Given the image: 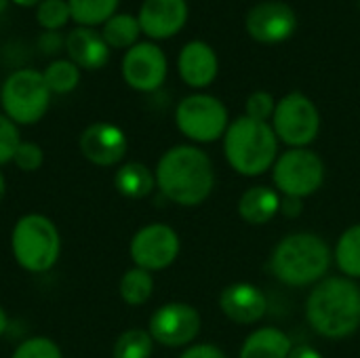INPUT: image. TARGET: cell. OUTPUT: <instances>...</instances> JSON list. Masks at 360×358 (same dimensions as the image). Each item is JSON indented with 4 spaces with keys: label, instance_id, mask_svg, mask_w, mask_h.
<instances>
[{
    "label": "cell",
    "instance_id": "4dcf8cb0",
    "mask_svg": "<svg viewBox=\"0 0 360 358\" xmlns=\"http://www.w3.org/2000/svg\"><path fill=\"white\" fill-rule=\"evenodd\" d=\"M15 165L23 171V173H34L42 167L44 162V152L38 143L34 141H21L17 152H15Z\"/></svg>",
    "mask_w": 360,
    "mask_h": 358
},
{
    "label": "cell",
    "instance_id": "8d00e7d4",
    "mask_svg": "<svg viewBox=\"0 0 360 358\" xmlns=\"http://www.w3.org/2000/svg\"><path fill=\"white\" fill-rule=\"evenodd\" d=\"M6 327H8V319H6V312H4L2 306H0V335L6 331Z\"/></svg>",
    "mask_w": 360,
    "mask_h": 358
},
{
    "label": "cell",
    "instance_id": "836d02e7",
    "mask_svg": "<svg viewBox=\"0 0 360 358\" xmlns=\"http://www.w3.org/2000/svg\"><path fill=\"white\" fill-rule=\"evenodd\" d=\"M38 44H40V51L42 53H57L63 46V38L57 32H44L38 38Z\"/></svg>",
    "mask_w": 360,
    "mask_h": 358
},
{
    "label": "cell",
    "instance_id": "9a60e30c",
    "mask_svg": "<svg viewBox=\"0 0 360 358\" xmlns=\"http://www.w3.org/2000/svg\"><path fill=\"white\" fill-rule=\"evenodd\" d=\"M137 21L150 38H171L188 21V4L186 0H143Z\"/></svg>",
    "mask_w": 360,
    "mask_h": 358
},
{
    "label": "cell",
    "instance_id": "74e56055",
    "mask_svg": "<svg viewBox=\"0 0 360 358\" xmlns=\"http://www.w3.org/2000/svg\"><path fill=\"white\" fill-rule=\"evenodd\" d=\"M13 2L19 6H34V4H40L42 0H13Z\"/></svg>",
    "mask_w": 360,
    "mask_h": 358
},
{
    "label": "cell",
    "instance_id": "484cf974",
    "mask_svg": "<svg viewBox=\"0 0 360 358\" xmlns=\"http://www.w3.org/2000/svg\"><path fill=\"white\" fill-rule=\"evenodd\" d=\"M44 82L49 87L51 93H72L78 82H80V68L74 61H65V59H57L51 61L46 65V70L42 72Z\"/></svg>",
    "mask_w": 360,
    "mask_h": 358
},
{
    "label": "cell",
    "instance_id": "5b68a950",
    "mask_svg": "<svg viewBox=\"0 0 360 358\" xmlns=\"http://www.w3.org/2000/svg\"><path fill=\"white\" fill-rule=\"evenodd\" d=\"M11 249L23 270L34 274L46 272L57 264L61 253L59 230L40 213L23 215L13 228Z\"/></svg>",
    "mask_w": 360,
    "mask_h": 358
},
{
    "label": "cell",
    "instance_id": "cb8c5ba5",
    "mask_svg": "<svg viewBox=\"0 0 360 358\" xmlns=\"http://www.w3.org/2000/svg\"><path fill=\"white\" fill-rule=\"evenodd\" d=\"M154 291V279L148 270L131 268L120 279V298L129 306H141L152 298Z\"/></svg>",
    "mask_w": 360,
    "mask_h": 358
},
{
    "label": "cell",
    "instance_id": "4fadbf2b",
    "mask_svg": "<svg viewBox=\"0 0 360 358\" xmlns=\"http://www.w3.org/2000/svg\"><path fill=\"white\" fill-rule=\"evenodd\" d=\"M297 27L295 11L287 2L268 0L255 4L247 15V30L251 38L262 44H278L287 40Z\"/></svg>",
    "mask_w": 360,
    "mask_h": 358
},
{
    "label": "cell",
    "instance_id": "8992f818",
    "mask_svg": "<svg viewBox=\"0 0 360 358\" xmlns=\"http://www.w3.org/2000/svg\"><path fill=\"white\" fill-rule=\"evenodd\" d=\"M0 101L4 116H8L15 124H34L46 114L51 91L42 72L17 70L4 80Z\"/></svg>",
    "mask_w": 360,
    "mask_h": 358
},
{
    "label": "cell",
    "instance_id": "6da1fadb",
    "mask_svg": "<svg viewBox=\"0 0 360 358\" xmlns=\"http://www.w3.org/2000/svg\"><path fill=\"white\" fill-rule=\"evenodd\" d=\"M213 165L209 156L194 146H175L162 154L156 167L160 192L181 205L196 207L213 190Z\"/></svg>",
    "mask_w": 360,
    "mask_h": 358
},
{
    "label": "cell",
    "instance_id": "d590c367",
    "mask_svg": "<svg viewBox=\"0 0 360 358\" xmlns=\"http://www.w3.org/2000/svg\"><path fill=\"white\" fill-rule=\"evenodd\" d=\"M289 358H323V357H321V352H319V350H314V348H310V346H295V348L291 350Z\"/></svg>",
    "mask_w": 360,
    "mask_h": 358
},
{
    "label": "cell",
    "instance_id": "f35d334b",
    "mask_svg": "<svg viewBox=\"0 0 360 358\" xmlns=\"http://www.w3.org/2000/svg\"><path fill=\"white\" fill-rule=\"evenodd\" d=\"M4 194H6V181H4V175L0 173V203L4 198Z\"/></svg>",
    "mask_w": 360,
    "mask_h": 358
},
{
    "label": "cell",
    "instance_id": "1f68e13d",
    "mask_svg": "<svg viewBox=\"0 0 360 358\" xmlns=\"http://www.w3.org/2000/svg\"><path fill=\"white\" fill-rule=\"evenodd\" d=\"M274 110H276L274 97L270 93H266V91H255L247 99V116L253 118V120L266 122L268 118L274 116Z\"/></svg>",
    "mask_w": 360,
    "mask_h": 358
},
{
    "label": "cell",
    "instance_id": "3957f363",
    "mask_svg": "<svg viewBox=\"0 0 360 358\" xmlns=\"http://www.w3.org/2000/svg\"><path fill=\"white\" fill-rule=\"evenodd\" d=\"M331 266L329 245L310 232L285 236L270 260L272 274L285 285L304 287L325 276Z\"/></svg>",
    "mask_w": 360,
    "mask_h": 358
},
{
    "label": "cell",
    "instance_id": "ffe728a7",
    "mask_svg": "<svg viewBox=\"0 0 360 358\" xmlns=\"http://www.w3.org/2000/svg\"><path fill=\"white\" fill-rule=\"evenodd\" d=\"M293 350L291 340L276 327H264L253 331L243 348L240 358H289Z\"/></svg>",
    "mask_w": 360,
    "mask_h": 358
},
{
    "label": "cell",
    "instance_id": "e575fe53",
    "mask_svg": "<svg viewBox=\"0 0 360 358\" xmlns=\"http://www.w3.org/2000/svg\"><path fill=\"white\" fill-rule=\"evenodd\" d=\"M281 211H283L287 217H297V215L302 213V198L287 196L285 200H281Z\"/></svg>",
    "mask_w": 360,
    "mask_h": 358
},
{
    "label": "cell",
    "instance_id": "ac0fdd59",
    "mask_svg": "<svg viewBox=\"0 0 360 358\" xmlns=\"http://www.w3.org/2000/svg\"><path fill=\"white\" fill-rule=\"evenodd\" d=\"M65 51L70 61L84 70H99L110 59V46L91 27H74L65 38Z\"/></svg>",
    "mask_w": 360,
    "mask_h": 358
},
{
    "label": "cell",
    "instance_id": "9c48e42d",
    "mask_svg": "<svg viewBox=\"0 0 360 358\" xmlns=\"http://www.w3.org/2000/svg\"><path fill=\"white\" fill-rule=\"evenodd\" d=\"M272 177L285 196L304 198L323 186L325 165L319 154L304 148H293L276 160Z\"/></svg>",
    "mask_w": 360,
    "mask_h": 358
},
{
    "label": "cell",
    "instance_id": "83f0119b",
    "mask_svg": "<svg viewBox=\"0 0 360 358\" xmlns=\"http://www.w3.org/2000/svg\"><path fill=\"white\" fill-rule=\"evenodd\" d=\"M70 17L72 13L65 0H42L36 11V19L46 32H57L70 21Z\"/></svg>",
    "mask_w": 360,
    "mask_h": 358
},
{
    "label": "cell",
    "instance_id": "277c9868",
    "mask_svg": "<svg viewBox=\"0 0 360 358\" xmlns=\"http://www.w3.org/2000/svg\"><path fill=\"white\" fill-rule=\"evenodd\" d=\"M224 152L236 173L247 177L262 175L276 160V133L268 122L240 116L226 131Z\"/></svg>",
    "mask_w": 360,
    "mask_h": 358
},
{
    "label": "cell",
    "instance_id": "7a4b0ae2",
    "mask_svg": "<svg viewBox=\"0 0 360 358\" xmlns=\"http://www.w3.org/2000/svg\"><path fill=\"white\" fill-rule=\"evenodd\" d=\"M312 329L325 338L342 340L360 327V287L344 276H331L316 285L306 302Z\"/></svg>",
    "mask_w": 360,
    "mask_h": 358
},
{
    "label": "cell",
    "instance_id": "30bf717a",
    "mask_svg": "<svg viewBox=\"0 0 360 358\" xmlns=\"http://www.w3.org/2000/svg\"><path fill=\"white\" fill-rule=\"evenodd\" d=\"M129 251L137 268L148 272L165 270L179 255V236L165 224H152L133 236Z\"/></svg>",
    "mask_w": 360,
    "mask_h": 358
},
{
    "label": "cell",
    "instance_id": "4316f807",
    "mask_svg": "<svg viewBox=\"0 0 360 358\" xmlns=\"http://www.w3.org/2000/svg\"><path fill=\"white\" fill-rule=\"evenodd\" d=\"M154 350V340L150 331L129 329L114 344V358H150Z\"/></svg>",
    "mask_w": 360,
    "mask_h": 358
},
{
    "label": "cell",
    "instance_id": "ba28073f",
    "mask_svg": "<svg viewBox=\"0 0 360 358\" xmlns=\"http://www.w3.org/2000/svg\"><path fill=\"white\" fill-rule=\"evenodd\" d=\"M272 129L287 146L304 148L312 143L321 129V116L316 106L302 93L285 95L274 110Z\"/></svg>",
    "mask_w": 360,
    "mask_h": 358
},
{
    "label": "cell",
    "instance_id": "e0dca14e",
    "mask_svg": "<svg viewBox=\"0 0 360 358\" xmlns=\"http://www.w3.org/2000/svg\"><path fill=\"white\" fill-rule=\"evenodd\" d=\"M177 68L186 84L202 89L209 87L217 76V55L207 42L192 40L181 49Z\"/></svg>",
    "mask_w": 360,
    "mask_h": 358
},
{
    "label": "cell",
    "instance_id": "52a82bcc",
    "mask_svg": "<svg viewBox=\"0 0 360 358\" xmlns=\"http://www.w3.org/2000/svg\"><path fill=\"white\" fill-rule=\"evenodd\" d=\"M175 122L192 141L209 143L228 131V110L211 95H190L179 101Z\"/></svg>",
    "mask_w": 360,
    "mask_h": 358
},
{
    "label": "cell",
    "instance_id": "603a6c76",
    "mask_svg": "<svg viewBox=\"0 0 360 358\" xmlns=\"http://www.w3.org/2000/svg\"><path fill=\"white\" fill-rule=\"evenodd\" d=\"M120 0H68L72 19L84 27L105 23L116 15Z\"/></svg>",
    "mask_w": 360,
    "mask_h": 358
},
{
    "label": "cell",
    "instance_id": "ab89813d",
    "mask_svg": "<svg viewBox=\"0 0 360 358\" xmlns=\"http://www.w3.org/2000/svg\"><path fill=\"white\" fill-rule=\"evenodd\" d=\"M6 2H8V0H0V13H2L4 8H6Z\"/></svg>",
    "mask_w": 360,
    "mask_h": 358
},
{
    "label": "cell",
    "instance_id": "44dd1931",
    "mask_svg": "<svg viewBox=\"0 0 360 358\" xmlns=\"http://www.w3.org/2000/svg\"><path fill=\"white\" fill-rule=\"evenodd\" d=\"M156 184V175L141 162H127L114 175L116 190L127 198H146Z\"/></svg>",
    "mask_w": 360,
    "mask_h": 358
},
{
    "label": "cell",
    "instance_id": "8fae6325",
    "mask_svg": "<svg viewBox=\"0 0 360 358\" xmlns=\"http://www.w3.org/2000/svg\"><path fill=\"white\" fill-rule=\"evenodd\" d=\"M200 331V317L198 312L181 302H171L160 306L150 319V335L154 342L179 348L190 344Z\"/></svg>",
    "mask_w": 360,
    "mask_h": 358
},
{
    "label": "cell",
    "instance_id": "d6a6232c",
    "mask_svg": "<svg viewBox=\"0 0 360 358\" xmlns=\"http://www.w3.org/2000/svg\"><path fill=\"white\" fill-rule=\"evenodd\" d=\"M179 358H226V354L211 344H198V346L188 348Z\"/></svg>",
    "mask_w": 360,
    "mask_h": 358
},
{
    "label": "cell",
    "instance_id": "d6986e66",
    "mask_svg": "<svg viewBox=\"0 0 360 358\" xmlns=\"http://www.w3.org/2000/svg\"><path fill=\"white\" fill-rule=\"evenodd\" d=\"M281 211V196L268 186L249 188L238 200V213L253 226L268 224Z\"/></svg>",
    "mask_w": 360,
    "mask_h": 358
},
{
    "label": "cell",
    "instance_id": "5bb4252c",
    "mask_svg": "<svg viewBox=\"0 0 360 358\" xmlns=\"http://www.w3.org/2000/svg\"><path fill=\"white\" fill-rule=\"evenodd\" d=\"M78 148L89 162L97 167H112L124 158L129 143L120 127L112 122H93L80 133Z\"/></svg>",
    "mask_w": 360,
    "mask_h": 358
},
{
    "label": "cell",
    "instance_id": "2e32d148",
    "mask_svg": "<svg viewBox=\"0 0 360 358\" xmlns=\"http://www.w3.org/2000/svg\"><path fill=\"white\" fill-rule=\"evenodd\" d=\"M266 295L251 283H234L219 295L221 312L238 325L257 323L266 314Z\"/></svg>",
    "mask_w": 360,
    "mask_h": 358
},
{
    "label": "cell",
    "instance_id": "f546056e",
    "mask_svg": "<svg viewBox=\"0 0 360 358\" xmlns=\"http://www.w3.org/2000/svg\"><path fill=\"white\" fill-rule=\"evenodd\" d=\"M21 143V137H19V129L17 124L0 114V165H6L15 158V152Z\"/></svg>",
    "mask_w": 360,
    "mask_h": 358
},
{
    "label": "cell",
    "instance_id": "7402d4cb",
    "mask_svg": "<svg viewBox=\"0 0 360 358\" xmlns=\"http://www.w3.org/2000/svg\"><path fill=\"white\" fill-rule=\"evenodd\" d=\"M139 34H141V27H139L137 17L120 13V15L110 17L103 23V34L101 36H103L105 44L112 46V49H131V46L137 44Z\"/></svg>",
    "mask_w": 360,
    "mask_h": 358
},
{
    "label": "cell",
    "instance_id": "7c38bea8",
    "mask_svg": "<svg viewBox=\"0 0 360 358\" xmlns=\"http://www.w3.org/2000/svg\"><path fill=\"white\" fill-rule=\"evenodd\" d=\"M124 82L135 91H156L167 78V57L158 44L137 42L122 59Z\"/></svg>",
    "mask_w": 360,
    "mask_h": 358
},
{
    "label": "cell",
    "instance_id": "d4e9b609",
    "mask_svg": "<svg viewBox=\"0 0 360 358\" xmlns=\"http://www.w3.org/2000/svg\"><path fill=\"white\" fill-rule=\"evenodd\" d=\"M335 260L346 276L360 279V226L348 228L340 236L335 247Z\"/></svg>",
    "mask_w": 360,
    "mask_h": 358
},
{
    "label": "cell",
    "instance_id": "f1b7e54d",
    "mask_svg": "<svg viewBox=\"0 0 360 358\" xmlns=\"http://www.w3.org/2000/svg\"><path fill=\"white\" fill-rule=\"evenodd\" d=\"M11 358H63V354H61L59 346L53 340L36 335V338H30V340L21 342L15 348Z\"/></svg>",
    "mask_w": 360,
    "mask_h": 358
}]
</instances>
